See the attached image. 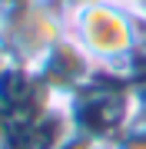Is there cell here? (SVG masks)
I'll use <instances>...</instances> for the list:
<instances>
[{"instance_id":"obj_1","label":"cell","mask_w":146,"mask_h":149,"mask_svg":"<svg viewBox=\"0 0 146 149\" xmlns=\"http://www.w3.org/2000/svg\"><path fill=\"white\" fill-rule=\"evenodd\" d=\"M66 37L103 73L123 76L130 86L146 76V56H140L136 37V7L126 0L66 3Z\"/></svg>"},{"instance_id":"obj_2","label":"cell","mask_w":146,"mask_h":149,"mask_svg":"<svg viewBox=\"0 0 146 149\" xmlns=\"http://www.w3.org/2000/svg\"><path fill=\"white\" fill-rule=\"evenodd\" d=\"M66 40V0H13L0 10V60L37 70Z\"/></svg>"},{"instance_id":"obj_3","label":"cell","mask_w":146,"mask_h":149,"mask_svg":"<svg viewBox=\"0 0 146 149\" xmlns=\"http://www.w3.org/2000/svg\"><path fill=\"white\" fill-rule=\"evenodd\" d=\"M136 7H140V10H143V13H146V0H140V3H136Z\"/></svg>"},{"instance_id":"obj_4","label":"cell","mask_w":146,"mask_h":149,"mask_svg":"<svg viewBox=\"0 0 146 149\" xmlns=\"http://www.w3.org/2000/svg\"><path fill=\"white\" fill-rule=\"evenodd\" d=\"M126 3H140V0H126Z\"/></svg>"}]
</instances>
